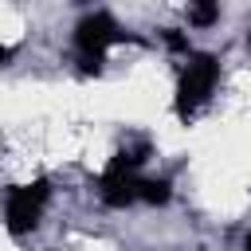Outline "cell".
Masks as SVG:
<instances>
[{
    "instance_id": "cell-5",
    "label": "cell",
    "mask_w": 251,
    "mask_h": 251,
    "mask_svg": "<svg viewBox=\"0 0 251 251\" xmlns=\"http://www.w3.org/2000/svg\"><path fill=\"white\" fill-rule=\"evenodd\" d=\"M137 196H141V204H149V208H165V204L173 200V184H169L165 176H141Z\"/></svg>"
},
{
    "instance_id": "cell-2",
    "label": "cell",
    "mask_w": 251,
    "mask_h": 251,
    "mask_svg": "<svg viewBox=\"0 0 251 251\" xmlns=\"http://www.w3.org/2000/svg\"><path fill=\"white\" fill-rule=\"evenodd\" d=\"M220 82V59L212 51H192L188 63L180 67V78H176V94H173V114L188 126L212 98Z\"/></svg>"
},
{
    "instance_id": "cell-3",
    "label": "cell",
    "mask_w": 251,
    "mask_h": 251,
    "mask_svg": "<svg viewBox=\"0 0 251 251\" xmlns=\"http://www.w3.org/2000/svg\"><path fill=\"white\" fill-rule=\"evenodd\" d=\"M47 204H51V180L47 176H35L27 184L8 188V196H4V224H8V231L12 235L35 231L43 212H47Z\"/></svg>"
},
{
    "instance_id": "cell-7",
    "label": "cell",
    "mask_w": 251,
    "mask_h": 251,
    "mask_svg": "<svg viewBox=\"0 0 251 251\" xmlns=\"http://www.w3.org/2000/svg\"><path fill=\"white\" fill-rule=\"evenodd\" d=\"M157 35H161V43H165V51H173V55H184V59L192 55V43H188V35H184L180 27H161Z\"/></svg>"
},
{
    "instance_id": "cell-1",
    "label": "cell",
    "mask_w": 251,
    "mask_h": 251,
    "mask_svg": "<svg viewBox=\"0 0 251 251\" xmlns=\"http://www.w3.org/2000/svg\"><path fill=\"white\" fill-rule=\"evenodd\" d=\"M118 43H137L145 47L141 35L126 31L110 12H86L78 16L75 24V63H78V75H102V63H106V51L118 47Z\"/></svg>"
},
{
    "instance_id": "cell-6",
    "label": "cell",
    "mask_w": 251,
    "mask_h": 251,
    "mask_svg": "<svg viewBox=\"0 0 251 251\" xmlns=\"http://www.w3.org/2000/svg\"><path fill=\"white\" fill-rule=\"evenodd\" d=\"M184 16L192 27H216L220 24V0H188Z\"/></svg>"
},
{
    "instance_id": "cell-9",
    "label": "cell",
    "mask_w": 251,
    "mask_h": 251,
    "mask_svg": "<svg viewBox=\"0 0 251 251\" xmlns=\"http://www.w3.org/2000/svg\"><path fill=\"white\" fill-rule=\"evenodd\" d=\"M247 47H251V31H247Z\"/></svg>"
},
{
    "instance_id": "cell-4",
    "label": "cell",
    "mask_w": 251,
    "mask_h": 251,
    "mask_svg": "<svg viewBox=\"0 0 251 251\" xmlns=\"http://www.w3.org/2000/svg\"><path fill=\"white\" fill-rule=\"evenodd\" d=\"M137 184H141V173H129V169H118V165H106L94 188H98V200H102L106 208H133V204H141Z\"/></svg>"
},
{
    "instance_id": "cell-8",
    "label": "cell",
    "mask_w": 251,
    "mask_h": 251,
    "mask_svg": "<svg viewBox=\"0 0 251 251\" xmlns=\"http://www.w3.org/2000/svg\"><path fill=\"white\" fill-rule=\"evenodd\" d=\"M243 251H251V231H247V235H243Z\"/></svg>"
}]
</instances>
